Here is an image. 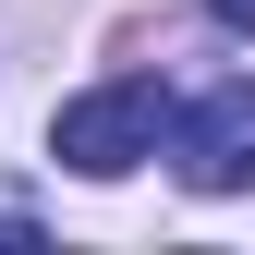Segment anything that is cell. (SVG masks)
<instances>
[{
  "label": "cell",
  "mask_w": 255,
  "mask_h": 255,
  "mask_svg": "<svg viewBox=\"0 0 255 255\" xmlns=\"http://www.w3.org/2000/svg\"><path fill=\"white\" fill-rule=\"evenodd\" d=\"M158 134H170L158 73H110V85H85V98L49 122V158H61V170H85V182H122L134 158H158Z\"/></svg>",
  "instance_id": "1"
},
{
  "label": "cell",
  "mask_w": 255,
  "mask_h": 255,
  "mask_svg": "<svg viewBox=\"0 0 255 255\" xmlns=\"http://www.w3.org/2000/svg\"><path fill=\"white\" fill-rule=\"evenodd\" d=\"M170 158L195 195H255V73H219L195 110L170 122Z\"/></svg>",
  "instance_id": "2"
}]
</instances>
